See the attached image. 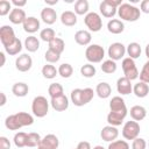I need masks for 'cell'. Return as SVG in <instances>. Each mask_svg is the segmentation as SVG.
<instances>
[{
	"label": "cell",
	"mask_w": 149,
	"mask_h": 149,
	"mask_svg": "<svg viewBox=\"0 0 149 149\" xmlns=\"http://www.w3.org/2000/svg\"><path fill=\"white\" fill-rule=\"evenodd\" d=\"M109 109H111V112L121 114L123 116H126L127 115V112H128L125 100L121 97H119V95L112 98V100L109 101Z\"/></svg>",
	"instance_id": "obj_10"
},
{
	"label": "cell",
	"mask_w": 149,
	"mask_h": 149,
	"mask_svg": "<svg viewBox=\"0 0 149 149\" xmlns=\"http://www.w3.org/2000/svg\"><path fill=\"white\" fill-rule=\"evenodd\" d=\"M140 10L146 13V14H149V0H143L141 2V6H140Z\"/></svg>",
	"instance_id": "obj_48"
},
{
	"label": "cell",
	"mask_w": 149,
	"mask_h": 149,
	"mask_svg": "<svg viewBox=\"0 0 149 149\" xmlns=\"http://www.w3.org/2000/svg\"><path fill=\"white\" fill-rule=\"evenodd\" d=\"M64 48H65V43H64V41H63L62 38H59V37H55L51 42H49V49L56 51V52L59 54V55L64 51Z\"/></svg>",
	"instance_id": "obj_31"
},
{
	"label": "cell",
	"mask_w": 149,
	"mask_h": 149,
	"mask_svg": "<svg viewBox=\"0 0 149 149\" xmlns=\"http://www.w3.org/2000/svg\"><path fill=\"white\" fill-rule=\"evenodd\" d=\"M126 54V47L120 43V42H115V43H112L109 47H108V56L112 61H119Z\"/></svg>",
	"instance_id": "obj_11"
},
{
	"label": "cell",
	"mask_w": 149,
	"mask_h": 149,
	"mask_svg": "<svg viewBox=\"0 0 149 149\" xmlns=\"http://www.w3.org/2000/svg\"><path fill=\"white\" fill-rule=\"evenodd\" d=\"M12 5H14V6H15V8H21V7H23V6H26V5H27V1H26V0H22V1L13 0V1H12Z\"/></svg>",
	"instance_id": "obj_50"
},
{
	"label": "cell",
	"mask_w": 149,
	"mask_h": 149,
	"mask_svg": "<svg viewBox=\"0 0 149 149\" xmlns=\"http://www.w3.org/2000/svg\"><path fill=\"white\" fill-rule=\"evenodd\" d=\"M0 95H1V102H0V106H3L6 104V95L3 92H0Z\"/></svg>",
	"instance_id": "obj_51"
},
{
	"label": "cell",
	"mask_w": 149,
	"mask_h": 149,
	"mask_svg": "<svg viewBox=\"0 0 149 149\" xmlns=\"http://www.w3.org/2000/svg\"><path fill=\"white\" fill-rule=\"evenodd\" d=\"M116 90L122 95H127V94L132 93L133 86L130 84V80L128 78H126L125 76L123 77H120L118 79V81H116Z\"/></svg>",
	"instance_id": "obj_15"
},
{
	"label": "cell",
	"mask_w": 149,
	"mask_h": 149,
	"mask_svg": "<svg viewBox=\"0 0 149 149\" xmlns=\"http://www.w3.org/2000/svg\"><path fill=\"white\" fill-rule=\"evenodd\" d=\"M24 48L29 51V52H35L37 51V49L40 48V41L36 36H28L24 40Z\"/></svg>",
	"instance_id": "obj_27"
},
{
	"label": "cell",
	"mask_w": 149,
	"mask_h": 149,
	"mask_svg": "<svg viewBox=\"0 0 149 149\" xmlns=\"http://www.w3.org/2000/svg\"><path fill=\"white\" fill-rule=\"evenodd\" d=\"M84 22L86 24V27L91 30V31H99L102 28V20L100 17V15L95 12H90L85 15L84 17Z\"/></svg>",
	"instance_id": "obj_7"
},
{
	"label": "cell",
	"mask_w": 149,
	"mask_h": 149,
	"mask_svg": "<svg viewBox=\"0 0 149 149\" xmlns=\"http://www.w3.org/2000/svg\"><path fill=\"white\" fill-rule=\"evenodd\" d=\"M88 12V1L87 0H78L74 3V13L77 15H84Z\"/></svg>",
	"instance_id": "obj_36"
},
{
	"label": "cell",
	"mask_w": 149,
	"mask_h": 149,
	"mask_svg": "<svg viewBox=\"0 0 149 149\" xmlns=\"http://www.w3.org/2000/svg\"><path fill=\"white\" fill-rule=\"evenodd\" d=\"M28 91H29V87L26 83H15L12 87V92L15 97H26L28 94Z\"/></svg>",
	"instance_id": "obj_25"
},
{
	"label": "cell",
	"mask_w": 149,
	"mask_h": 149,
	"mask_svg": "<svg viewBox=\"0 0 149 149\" xmlns=\"http://www.w3.org/2000/svg\"><path fill=\"white\" fill-rule=\"evenodd\" d=\"M94 92L92 88L86 87V88H74L71 92V101L73 102L74 106H84L88 104L93 99Z\"/></svg>",
	"instance_id": "obj_1"
},
{
	"label": "cell",
	"mask_w": 149,
	"mask_h": 149,
	"mask_svg": "<svg viewBox=\"0 0 149 149\" xmlns=\"http://www.w3.org/2000/svg\"><path fill=\"white\" fill-rule=\"evenodd\" d=\"M85 57L90 63H100L105 57V50L99 44H91L85 50Z\"/></svg>",
	"instance_id": "obj_4"
},
{
	"label": "cell",
	"mask_w": 149,
	"mask_h": 149,
	"mask_svg": "<svg viewBox=\"0 0 149 149\" xmlns=\"http://www.w3.org/2000/svg\"><path fill=\"white\" fill-rule=\"evenodd\" d=\"M76 149H92V148H91V144L87 141H81V142L78 143Z\"/></svg>",
	"instance_id": "obj_49"
},
{
	"label": "cell",
	"mask_w": 149,
	"mask_h": 149,
	"mask_svg": "<svg viewBox=\"0 0 149 149\" xmlns=\"http://www.w3.org/2000/svg\"><path fill=\"white\" fill-rule=\"evenodd\" d=\"M58 2V0H54V1H49V0H45V3L48 5H56Z\"/></svg>",
	"instance_id": "obj_53"
},
{
	"label": "cell",
	"mask_w": 149,
	"mask_h": 149,
	"mask_svg": "<svg viewBox=\"0 0 149 149\" xmlns=\"http://www.w3.org/2000/svg\"><path fill=\"white\" fill-rule=\"evenodd\" d=\"M129 58L132 59H136L141 56V45L136 42H132L127 45V49H126Z\"/></svg>",
	"instance_id": "obj_28"
},
{
	"label": "cell",
	"mask_w": 149,
	"mask_h": 149,
	"mask_svg": "<svg viewBox=\"0 0 149 149\" xmlns=\"http://www.w3.org/2000/svg\"><path fill=\"white\" fill-rule=\"evenodd\" d=\"M95 68H94V65H92V64H84L81 68H80V73L84 76V77H86V78H91V77H93L94 74H95Z\"/></svg>",
	"instance_id": "obj_41"
},
{
	"label": "cell",
	"mask_w": 149,
	"mask_h": 149,
	"mask_svg": "<svg viewBox=\"0 0 149 149\" xmlns=\"http://www.w3.org/2000/svg\"><path fill=\"white\" fill-rule=\"evenodd\" d=\"M133 92H134V94L137 98H144L149 93V86H148V84H146L143 81H140V83H137V84L134 85Z\"/></svg>",
	"instance_id": "obj_26"
},
{
	"label": "cell",
	"mask_w": 149,
	"mask_h": 149,
	"mask_svg": "<svg viewBox=\"0 0 149 149\" xmlns=\"http://www.w3.org/2000/svg\"><path fill=\"white\" fill-rule=\"evenodd\" d=\"M140 125L137 121H127L122 128V136L126 140H135L140 134Z\"/></svg>",
	"instance_id": "obj_8"
},
{
	"label": "cell",
	"mask_w": 149,
	"mask_h": 149,
	"mask_svg": "<svg viewBox=\"0 0 149 149\" xmlns=\"http://www.w3.org/2000/svg\"><path fill=\"white\" fill-rule=\"evenodd\" d=\"M61 22L64 26L72 27V26H74L77 23V14L71 12V10H65L61 15Z\"/></svg>",
	"instance_id": "obj_21"
},
{
	"label": "cell",
	"mask_w": 149,
	"mask_h": 149,
	"mask_svg": "<svg viewBox=\"0 0 149 149\" xmlns=\"http://www.w3.org/2000/svg\"><path fill=\"white\" fill-rule=\"evenodd\" d=\"M0 57H1V64H0V66H3L5 65V61H6V58H5V54L1 51L0 52Z\"/></svg>",
	"instance_id": "obj_52"
},
{
	"label": "cell",
	"mask_w": 149,
	"mask_h": 149,
	"mask_svg": "<svg viewBox=\"0 0 149 149\" xmlns=\"http://www.w3.org/2000/svg\"><path fill=\"white\" fill-rule=\"evenodd\" d=\"M122 71H123V74L126 78H128L129 80H134L136 79L140 73H139V70L136 68V64L134 62V59L127 57V58H123L122 61Z\"/></svg>",
	"instance_id": "obj_6"
},
{
	"label": "cell",
	"mask_w": 149,
	"mask_h": 149,
	"mask_svg": "<svg viewBox=\"0 0 149 149\" xmlns=\"http://www.w3.org/2000/svg\"><path fill=\"white\" fill-rule=\"evenodd\" d=\"M23 29L29 34L36 33L40 29V21L35 16H28L23 22Z\"/></svg>",
	"instance_id": "obj_19"
},
{
	"label": "cell",
	"mask_w": 149,
	"mask_h": 149,
	"mask_svg": "<svg viewBox=\"0 0 149 149\" xmlns=\"http://www.w3.org/2000/svg\"><path fill=\"white\" fill-rule=\"evenodd\" d=\"M40 37H41L42 41L49 43V42H51V41L56 37V33H55V30H54L52 28H44V29L41 30Z\"/></svg>",
	"instance_id": "obj_38"
},
{
	"label": "cell",
	"mask_w": 149,
	"mask_h": 149,
	"mask_svg": "<svg viewBox=\"0 0 149 149\" xmlns=\"http://www.w3.org/2000/svg\"><path fill=\"white\" fill-rule=\"evenodd\" d=\"M107 149H129V144L123 140H116L111 142Z\"/></svg>",
	"instance_id": "obj_43"
},
{
	"label": "cell",
	"mask_w": 149,
	"mask_h": 149,
	"mask_svg": "<svg viewBox=\"0 0 149 149\" xmlns=\"http://www.w3.org/2000/svg\"><path fill=\"white\" fill-rule=\"evenodd\" d=\"M91 40H92L91 33L87 31V30H78L74 34V41L79 45H88Z\"/></svg>",
	"instance_id": "obj_20"
},
{
	"label": "cell",
	"mask_w": 149,
	"mask_h": 149,
	"mask_svg": "<svg viewBox=\"0 0 149 149\" xmlns=\"http://www.w3.org/2000/svg\"><path fill=\"white\" fill-rule=\"evenodd\" d=\"M95 93L98 94L99 98L106 99V98H108V97L111 95L112 88H111V86H109L108 83L102 81V83H99V84L97 85V87H95Z\"/></svg>",
	"instance_id": "obj_23"
},
{
	"label": "cell",
	"mask_w": 149,
	"mask_h": 149,
	"mask_svg": "<svg viewBox=\"0 0 149 149\" xmlns=\"http://www.w3.org/2000/svg\"><path fill=\"white\" fill-rule=\"evenodd\" d=\"M146 56H147L148 59H149V43H148L147 47H146Z\"/></svg>",
	"instance_id": "obj_54"
},
{
	"label": "cell",
	"mask_w": 149,
	"mask_h": 149,
	"mask_svg": "<svg viewBox=\"0 0 149 149\" xmlns=\"http://www.w3.org/2000/svg\"><path fill=\"white\" fill-rule=\"evenodd\" d=\"M31 66H33V59L28 54L20 55L15 61V68L20 72H27L31 69Z\"/></svg>",
	"instance_id": "obj_12"
},
{
	"label": "cell",
	"mask_w": 149,
	"mask_h": 149,
	"mask_svg": "<svg viewBox=\"0 0 149 149\" xmlns=\"http://www.w3.org/2000/svg\"><path fill=\"white\" fill-rule=\"evenodd\" d=\"M118 135H119V130L116 129V127L109 126V125L106 126V127H104L101 129V132H100L101 139L104 141H106V142H113V141H115L116 137H118Z\"/></svg>",
	"instance_id": "obj_14"
},
{
	"label": "cell",
	"mask_w": 149,
	"mask_h": 149,
	"mask_svg": "<svg viewBox=\"0 0 149 149\" xmlns=\"http://www.w3.org/2000/svg\"><path fill=\"white\" fill-rule=\"evenodd\" d=\"M16 38L17 37H15L14 29L10 26H2L0 28V41L3 45V48L12 44Z\"/></svg>",
	"instance_id": "obj_9"
},
{
	"label": "cell",
	"mask_w": 149,
	"mask_h": 149,
	"mask_svg": "<svg viewBox=\"0 0 149 149\" xmlns=\"http://www.w3.org/2000/svg\"><path fill=\"white\" fill-rule=\"evenodd\" d=\"M19 123L21 125V127H24V126H30L34 123V118L29 114V113H26V112H19L15 114Z\"/></svg>",
	"instance_id": "obj_29"
},
{
	"label": "cell",
	"mask_w": 149,
	"mask_h": 149,
	"mask_svg": "<svg viewBox=\"0 0 149 149\" xmlns=\"http://www.w3.org/2000/svg\"><path fill=\"white\" fill-rule=\"evenodd\" d=\"M26 19H27L26 13L21 8H13L9 13V21L14 24H20V23L23 24Z\"/></svg>",
	"instance_id": "obj_18"
},
{
	"label": "cell",
	"mask_w": 149,
	"mask_h": 149,
	"mask_svg": "<svg viewBox=\"0 0 149 149\" xmlns=\"http://www.w3.org/2000/svg\"><path fill=\"white\" fill-rule=\"evenodd\" d=\"M93 149H105L102 146H95V147H93Z\"/></svg>",
	"instance_id": "obj_55"
},
{
	"label": "cell",
	"mask_w": 149,
	"mask_h": 149,
	"mask_svg": "<svg viewBox=\"0 0 149 149\" xmlns=\"http://www.w3.org/2000/svg\"><path fill=\"white\" fill-rule=\"evenodd\" d=\"M50 105H51V107H52L55 111H57V112H63V111L68 109V107H69V100H68V98L63 94V95H61V97L52 98L51 101H50Z\"/></svg>",
	"instance_id": "obj_16"
},
{
	"label": "cell",
	"mask_w": 149,
	"mask_h": 149,
	"mask_svg": "<svg viewBox=\"0 0 149 149\" xmlns=\"http://www.w3.org/2000/svg\"><path fill=\"white\" fill-rule=\"evenodd\" d=\"M0 149H10V142L5 136L0 137Z\"/></svg>",
	"instance_id": "obj_47"
},
{
	"label": "cell",
	"mask_w": 149,
	"mask_h": 149,
	"mask_svg": "<svg viewBox=\"0 0 149 149\" xmlns=\"http://www.w3.org/2000/svg\"><path fill=\"white\" fill-rule=\"evenodd\" d=\"M73 73V68L69 63H63L58 68V74L63 78H70Z\"/></svg>",
	"instance_id": "obj_37"
},
{
	"label": "cell",
	"mask_w": 149,
	"mask_h": 149,
	"mask_svg": "<svg viewBox=\"0 0 149 149\" xmlns=\"http://www.w3.org/2000/svg\"><path fill=\"white\" fill-rule=\"evenodd\" d=\"M57 73H58V69H56L54 65H51V64H45L43 68H42V74H43V77L44 78H47V79H52V78H55L56 76H57Z\"/></svg>",
	"instance_id": "obj_34"
},
{
	"label": "cell",
	"mask_w": 149,
	"mask_h": 149,
	"mask_svg": "<svg viewBox=\"0 0 149 149\" xmlns=\"http://www.w3.org/2000/svg\"><path fill=\"white\" fill-rule=\"evenodd\" d=\"M122 5L121 0H104L100 6H99V9H100V13L102 14V16L105 17H113L116 12H118V8Z\"/></svg>",
	"instance_id": "obj_5"
},
{
	"label": "cell",
	"mask_w": 149,
	"mask_h": 149,
	"mask_svg": "<svg viewBox=\"0 0 149 149\" xmlns=\"http://www.w3.org/2000/svg\"><path fill=\"white\" fill-rule=\"evenodd\" d=\"M44 58H45V61H47L49 64H52V63H56V62L59 61L61 55L57 54L56 51L51 50V49H48L47 52H45V55H44Z\"/></svg>",
	"instance_id": "obj_42"
},
{
	"label": "cell",
	"mask_w": 149,
	"mask_h": 149,
	"mask_svg": "<svg viewBox=\"0 0 149 149\" xmlns=\"http://www.w3.org/2000/svg\"><path fill=\"white\" fill-rule=\"evenodd\" d=\"M146 115H147V111L143 106L135 105L130 108V116L134 121H141L146 118Z\"/></svg>",
	"instance_id": "obj_24"
},
{
	"label": "cell",
	"mask_w": 149,
	"mask_h": 149,
	"mask_svg": "<svg viewBox=\"0 0 149 149\" xmlns=\"http://www.w3.org/2000/svg\"><path fill=\"white\" fill-rule=\"evenodd\" d=\"M58 144H59L58 137L54 134H48L41 140L37 149H57Z\"/></svg>",
	"instance_id": "obj_13"
},
{
	"label": "cell",
	"mask_w": 149,
	"mask_h": 149,
	"mask_svg": "<svg viewBox=\"0 0 149 149\" xmlns=\"http://www.w3.org/2000/svg\"><path fill=\"white\" fill-rule=\"evenodd\" d=\"M48 93L49 95L52 98H57V97H61L64 94V90H63V86L58 83H52L49 85L48 87Z\"/></svg>",
	"instance_id": "obj_30"
},
{
	"label": "cell",
	"mask_w": 149,
	"mask_h": 149,
	"mask_svg": "<svg viewBox=\"0 0 149 149\" xmlns=\"http://www.w3.org/2000/svg\"><path fill=\"white\" fill-rule=\"evenodd\" d=\"M41 19H42V21H43L44 23H47V24H52V23H55L56 20H57V13H56V10H55L54 8H51V7H45V8H43L42 12H41Z\"/></svg>",
	"instance_id": "obj_17"
},
{
	"label": "cell",
	"mask_w": 149,
	"mask_h": 149,
	"mask_svg": "<svg viewBox=\"0 0 149 149\" xmlns=\"http://www.w3.org/2000/svg\"><path fill=\"white\" fill-rule=\"evenodd\" d=\"M31 111L35 116L44 118L49 112V101L43 95H37L31 102Z\"/></svg>",
	"instance_id": "obj_3"
},
{
	"label": "cell",
	"mask_w": 149,
	"mask_h": 149,
	"mask_svg": "<svg viewBox=\"0 0 149 149\" xmlns=\"http://www.w3.org/2000/svg\"><path fill=\"white\" fill-rule=\"evenodd\" d=\"M140 79H141V81H143L146 84L149 83V59L144 63V65L140 72Z\"/></svg>",
	"instance_id": "obj_44"
},
{
	"label": "cell",
	"mask_w": 149,
	"mask_h": 149,
	"mask_svg": "<svg viewBox=\"0 0 149 149\" xmlns=\"http://www.w3.org/2000/svg\"><path fill=\"white\" fill-rule=\"evenodd\" d=\"M41 136L38 133H29L28 134V140H27V147L29 148H34V147H38L40 142H41Z\"/></svg>",
	"instance_id": "obj_39"
},
{
	"label": "cell",
	"mask_w": 149,
	"mask_h": 149,
	"mask_svg": "<svg viewBox=\"0 0 149 149\" xmlns=\"http://www.w3.org/2000/svg\"><path fill=\"white\" fill-rule=\"evenodd\" d=\"M5 126H6V128L9 129V130H17V129L21 128V125L19 123V121H17L15 114L8 115V116L6 118V120H5Z\"/></svg>",
	"instance_id": "obj_35"
},
{
	"label": "cell",
	"mask_w": 149,
	"mask_h": 149,
	"mask_svg": "<svg viewBox=\"0 0 149 149\" xmlns=\"http://www.w3.org/2000/svg\"><path fill=\"white\" fill-rule=\"evenodd\" d=\"M146 147H147V142L144 139L136 137L135 140H133L132 149H146Z\"/></svg>",
	"instance_id": "obj_46"
},
{
	"label": "cell",
	"mask_w": 149,
	"mask_h": 149,
	"mask_svg": "<svg viewBox=\"0 0 149 149\" xmlns=\"http://www.w3.org/2000/svg\"><path fill=\"white\" fill-rule=\"evenodd\" d=\"M107 29L112 34H121L123 31V29H125V24H123V22L121 20L112 19L107 23Z\"/></svg>",
	"instance_id": "obj_22"
},
{
	"label": "cell",
	"mask_w": 149,
	"mask_h": 149,
	"mask_svg": "<svg viewBox=\"0 0 149 149\" xmlns=\"http://www.w3.org/2000/svg\"><path fill=\"white\" fill-rule=\"evenodd\" d=\"M118 14H119L121 20L129 21V22H135L140 19L141 10L137 7H135L130 3H122L118 8Z\"/></svg>",
	"instance_id": "obj_2"
},
{
	"label": "cell",
	"mask_w": 149,
	"mask_h": 149,
	"mask_svg": "<svg viewBox=\"0 0 149 149\" xmlns=\"http://www.w3.org/2000/svg\"><path fill=\"white\" fill-rule=\"evenodd\" d=\"M21 50H22V43H21V41H20L19 38H16V40H15L12 44H9L8 47H5V51H6L8 55H10V56L17 55Z\"/></svg>",
	"instance_id": "obj_32"
},
{
	"label": "cell",
	"mask_w": 149,
	"mask_h": 149,
	"mask_svg": "<svg viewBox=\"0 0 149 149\" xmlns=\"http://www.w3.org/2000/svg\"><path fill=\"white\" fill-rule=\"evenodd\" d=\"M101 70L105 73H114L116 71V63L114 61H112V59H107V61L102 62Z\"/></svg>",
	"instance_id": "obj_40"
},
{
	"label": "cell",
	"mask_w": 149,
	"mask_h": 149,
	"mask_svg": "<svg viewBox=\"0 0 149 149\" xmlns=\"http://www.w3.org/2000/svg\"><path fill=\"white\" fill-rule=\"evenodd\" d=\"M148 146H149V143H148Z\"/></svg>",
	"instance_id": "obj_56"
},
{
	"label": "cell",
	"mask_w": 149,
	"mask_h": 149,
	"mask_svg": "<svg viewBox=\"0 0 149 149\" xmlns=\"http://www.w3.org/2000/svg\"><path fill=\"white\" fill-rule=\"evenodd\" d=\"M10 5H12V2H9L7 0H1L0 1V15L1 16H5L9 13Z\"/></svg>",
	"instance_id": "obj_45"
},
{
	"label": "cell",
	"mask_w": 149,
	"mask_h": 149,
	"mask_svg": "<svg viewBox=\"0 0 149 149\" xmlns=\"http://www.w3.org/2000/svg\"><path fill=\"white\" fill-rule=\"evenodd\" d=\"M27 140H28V134L24 133V132H19L14 135V144L17 147V148H23V147H27Z\"/></svg>",
	"instance_id": "obj_33"
}]
</instances>
